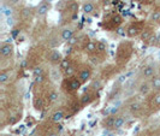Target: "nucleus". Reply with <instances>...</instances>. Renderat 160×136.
Here are the masks:
<instances>
[{
  "instance_id": "23",
  "label": "nucleus",
  "mask_w": 160,
  "mask_h": 136,
  "mask_svg": "<svg viewBox=\"0 0 160 136\" xmlns=\"http://www.w3.org/2000/svg\"><path fill=\"white\" fill-rule=\"evenodd\" d=\"M60 66H62V69L63 70H66L68 68H70L71 66V62H70V59L69 58H65L62 60V63H60Z\"/></svg>"
},
{
  "instance_id": "38",
  "label": "nucleus",
  "mask_w": 160,
  "mask_h": 136,
  "mask_svg": "<svg viewBox=\"0 0 160 136\" xmlns=\"http://www.w3.org/2000/svg\"><path fill=\"white\" fill-rule=\"evenodd\" d=\"M34 136H36V135H34Z\"/></svg>"
},
{
  "instance_id": "5",
  "label": "nucleus",
  "mask_w": 160,
  "mask_h": 136,
  "mask_svg": "<svg viewBox=\"0 0 160 136\" xmlns=\"http://www.w3.org/2000/svg\"><path fill=\"white\" fill-rule=\"evenodd\" d=\"M151 89H152V84H151V82H142L141 84H140V87H138V92H140V94L141 95H148L149 94V92H151Z\"/></svg>"
},
{
  "instance_id": "18",
  "label": "nucleus",
  "mask_w": 160,
  "mask_h": 136,
  "mask_svg": "<svg viewBox=\"0 0 160 136\" xmlns=\"http://www.w3.org/2000/svg\"><path fill=\"white\" fill-rule=\"evenodd\" d=\"M114 119H116V117H113L112 114L108 116L104 122L105 127H106V128H113V125H114Z\"/></svg>"
},
{
  "instance_id": "13",
  "label": "nucleus",
  "mask_w": 160,
  "mask_h": 136,
  "mask_svg": "<svg viewBox=\"0 0 160 136\" xmlns=\"http://www.w3.org/2000/svg\"><path fill=\"white\" fill-rule=\"evenodd\" d=\"M153 38V32L152 29H143V32L141 33V40L142 41H149Z\"/></svg>"
},
{
  "instance_id": "31",
  "label": "nucleus",
  "mask_w": 160,
  "mask_h": 136,
  "mask_svg": "<svg viewBox=\"0 0 160 136\" xmlns=\"http://www.w3.org/2000/svg\"><path fill=\"white\" fill-rule=\"evenodd\" d=\"M42 72H43L42 68H36V69L34 70V75H35V77H36V76H40V75H42Z\"/></svg>"
},
{
  "instance_id": "20",
  "label": "nucleus",
  "mask_w": 160,
  "mask_h": 136,
  "mask_svg": "<svg viewBox=\"0 0 160 136\" xmlns=\"http://www.w3.org/2000/svg\"><path fill=\"white\" fill-rule=\"evenodd\" d=\"M8 81H10V75L8 72L2 71L0 73V84H5V83H8Z\"/></svg>"
},
{
  "instance_id": "33",
  "label": "nucleus",
  "mask_w": 160,
  "mask_h": 136,
  "mask_svg": "<svg viewBox=\"0 0 160 136\" xmlns=\"http://www.w3.org/2000/svg\"><path fill=\"white\" fill-rule=\"evenodd\" d=\"M6 23H8V25H13V18H12V16L11 17H8V19H6Z\"/></svg>"
},
{
  "instance_id": "24",
  "label": "nucleus",
  "mask_w": 160,
  "mask_h": 136,
  "mask_svg": "<svg viewBox=\"0 0 160 136\" xmlns=\"http://www.w3.org/2000/svg\"><path fill=\"white\" fill-rule=\"evenodd\" d=\"M68 8H69V11H71V12H77V10H78V4L75 3V1H71V3L68 5Z\"/></svg>"
},
{
  "instance_id": "34",
  "label": "nucleus",
  "mask_w": 160,
  "mask_h": 136,
  "mask_svg": "<svg viewBox=\"0 0 160 136\" xmlns=\"http://www.w3.org/2000/svg\"><path fill=\"white\" fill-rule=\"evenodd\" d=\"M77 42V38H72V39H70V40L68 41V43L70 45V46H72V45H75Z\"/></svg>"
},
{
  "instance_id": "22",
  "label": "nucleus",
  "mask_w": 160,
  "mask_h": 136,
  "mask_svg": "<svg viewBox=\"0 0 160 136\" xmlns=\"http://www.w3.org/2000/svg\"><path fill=\"white\" fill-rule=\"evenodd\" d=\"M47 98H48V101H49V103H54V101H57V99H58V93L54 92V90H52V92L48 93Z\"/></svg>"
},
{
  "instance_id": "28",
  "label": "nucleus",
  "mask_w": 160,
  "mask_h": 136,
  "mask_svg": "<svg viewBox=\"0 0 160 136\" xmlns=\"http://www.w3.org/2000/svg\"><path fill=\"white\" fill-rule=\"evenodd\" d=\"M151 19L152 21H160V12L159 11H154L152 15H151Z\"/></svg>"
},
{
  "instance_id": "6",
  "label": "nucleus",
  "mask_w": 160,
  "mask_h": 136,
  "mask_svg": "<svg viewBox=\"0 0 160 136\" xmlns=\"http://www.w3.org/2000/svg\"><path fill=\"white\" fill-rule=\"evenodd\" d=\"M142 76L144 78H152L155 76V70H154V66L152 65H147L142 69Z\"/></svg>"
},
{
  "instance_id": "3",
  "label": "nucleus",
  "mask_w": 160,
  "mask_h": 136,
  "mask_svg": "<svg viewBox=\"0 0 160 136\" xmlns=\"http://www.w3.org/2000/svg\"><path fill=\"white\" fill-rule=\"evenodd\" d=\"M13 53V45L12 43H2L0 46V56L2 58H8Z\"/></svg>"
},
{
  "instance_id": "7",
  "label": "nucleus",
  "mask_w": 160,
  "mask_h": 136,
  "mask_svg": "<svg viewBox=\"0 0 160 136\" xmlns=\"http://www.w3.org/2000/svg\"><path fill=\"white\" fill-rule=\"evenodd\" d=\"M82 82L80 81V78H71L68 81V88L69 90H78L81 88Z\"/></svg>"
},
{
  "instance_id": "2",
  "label": "nucleus",
  "mask_w": 160,
  "mask_h": 136,
  "mask_svg": "<svg viewBox=\"0 0 160 136\" xmlns=\"http://www.w3.org/2000/svg\"><path fill=\"white\" fill-rule=\"evenodd\" d=\"M143 32V23L142 22H135V23L130 24L127 29V35L129 38H135L140 33Z\"/></svg>"
},
{
  "instance_id": "1",
  "label": "nucleus",
  "mask_w": 160,
  "mask_h": 136,
  "mask_svg": "<svg viewBox=\"0 0 160 136\" xmlns=\"http://www.w3.org/2000/svg\"><path fill=\"white\" fill-rule=\"evenodd\" d=\"M131 51H132V47L129 42L120 43L118 49H117V63L120 65L125 64L131 56Z\"/></svg>"
},
{
  "instance_id": "8",
  "label": "nucleus",
  "mask_w": 160,
  "mask_h": 136,
  "mask_svg": "<svg viewBox=\"0 0 160 136\" xmlns=\"http://www.w3.org/2000/svg\"><path fill=\"white\" fill-rule=\"evenodd\" d=\"M90 76H92V72H90V70H89V69H83V70H81L78 78H80V81L83 83V82H87V81L90 78Z\"/></svg>"
},
{
  "instance_id": "29",
  "label": "nucleus",
  "mask_w": 160,
  "mask_h": 136,
  "mask_svg": "<svg viewBox=\"0 0 160 136\" xmlns=\"http://www.w3.org/2000/svg\"><path fill=\"white\" fill-rule=\"evenodd\" d=\"M81 101H82V104H88L89 101H90V94H88V93L87 94H83Z\"/></svg>"
},
{
  "instance_id": "21",
  "label": "nucleus",
  "mask_w": 160,
  "mask_h": 136,
  "mask_svg": "<svg viewBox=\"0 0 160 136\" xmlns=\"http://www.w3.org/2000/svg\"><path fill=\"white\" fill-rule=\"evenodd\" d=\"M152 106L154 107H159L160 106V92H158V93H155L154 94V96H153L152 99Z\"/></svg>"
},
{
  "instance_id": "39",
  "label": "nucleus",
  "mask_w": 160,
  "mask_h": 136,
  "mask_svg": "<svg viewBox=\"0 0 160 136\" xmlns=\"http://www.w3.org/2000/svg\"><path fill=\"white\" fill-rule=\"evenodd\" d=\"M8 136H10V135H8Z\"/></svg>"
},
{
  "instance_id": "37",
  "label": "nucleus",
  "mask_w": 160,
  "mask_h": 136,
  "mask_svg": "<svg viewBox=\"0 0 160 136\" xmlns=\"http://www.w3.org/2000/svg\"><path fill=\"white\" fill-rule=\"evenodd\" d=\"M46 1H53V0H46Z\"/></svg>"
},
{
  "instance_id": "12",
  "label": "nucleus",
  "mask_w": 160,
  "mask_h": 136,
  "mask_svg": "<svg viewBox=\"0 0 160 136\" xmlns=\"http://www.w3.org/2000/svg\"><path fill=\"white\" fill-rule=\"evenodd\" d=\"M72 38H73V30L70 29V28H65L64 30L62 32V39L64 41H69Z\"/></svg>"
},
{
  "instance_id": "9",
  "label": "nucleus",
  "mask_w": 160,
  "mask_h": 136,
  "mask_svg": "<svg viewBox=\"0 0 160 136\" xmlns=\"http://www.w3.org/2000/svg\"><path fill=\"white\" fill-rule=\"evenodd\" d=\"M84 49H86V52L87 53H94L95 51H98V42H94V41H88L87 42V45H86V47H84Z\"/></svg>"
},
{
  "instance_id": "4",
  "label": "nucleus",
  "mask_w": 160,
  "mask_h": 136,
  "mask_svg": "<svg viewBox=\"0 0 160 136\" xmlns=\"http://www.w3.org/2000/svg\"><path fill=\"white\" fill-rule=\"evenodd\" d=\"M49 10H51L49 3H47V1H41L40 4L38 5V8H36V13L39 16H45V15H47Z\"/></svg>"
},
{
  "instance_id": "32",
  "label": "nucleus",
  "mask_w": 160,
  "mask_h": 136,
  "mask_svg": "<svg viewBox=\"0 0 160 136\" xmlns=\"http://www.w3.org/2000/svg\"><path fill=\"white\" fill-rule=\"evenodd\" d=\"M43 81H45V76L43 75H40V76H36L35 77V82L36 83H42Z\"/></svg>"
},
{
  "instance_id": "11",
  "label": "nucleus",
  "mask_w": 160,
  "mask_h": 136,
  "mask_svg": "<svg viewBox=\"0 0 160 136\" xmlns=\"http://www.w3.org/2000/svg\"><path fill=\"white\" fill-rule=\"evenodd\" d=\"M129 110H130L131 113L137 114V113L142 110V107H141V104H140L138 101H134V103H131V104L129 105Z\"/></svg>"
},
{
  "instance_id": "35",
  "label": "nucleus",
  "mask_w": 160,
  "mask_h": 136,
  "mask_svg": "<svg viewBox=\"0 0 160 136\" xmlns=\"http://www.w3.org/2000/svg\"><path fill=\"white\" fill-rule=\"evenodd\" d=\"M47 136H59V135H58L57 133H54V131H53V133H49V134H48Z\"/></svg>"
},
{
  "instance_id": "14",
  "label": "nucleus",
  "mask_w": 160,
  "mask_h": 136,
  "mask_svg": "<svg viewBox=\"0 0 160 136\" xmlns=\"http://www.w3.org/2000/svg\"><path fill=\"white\" fill-rule=\"evenodd\" d=\"M151 84H152V88L155 90H160V76H154L151 78Z\"/></svg>"
},
{
  "instance_id": "15",
  "label": "nucleus",
  "mask_w": 160,
  "mask_h": 136,
  "mask_svg": "<svg viewBox=\"0 0 160 136\" xmlns=\"http://www.w3.org/2000/svg\"><path fill=\"white\" fill-rule=\"evenodd\" d=\"M124 123H125V119H124L122 116H118V117H116V119H114V125H113V128L120 129L124 125Z\"/></svg>"
},
{
  "instance_id": "30",
  "label": "nucleus",
  "mask_w": 160,
  "mask_h": 136,
  "mask_svg": "<svg viewBox=\"0 0 160 136\" xmlns=\"http://www.w3.org/2000/svg\"><path fill=\"white\" fill-rule=\"evenodd\" d=\"M98 51L99 52H105L106 51V45H105L104 42H98Z\"/></svg>"
},
{
  "instance_id": "10",
  "label": "nucleus",
  "mask_w": 160,
  "mask_h": 136,
  "mask_svg": "<svg viewBox=\"0 0 160 136\" xmlns=\"http://www.w3.org/2000/svg\"><path fill=\"white\" fill-rule=\"evenodd\" d=\"M49 59H51V62L53 63V64H60L62 63V56H60V53L58 52V51H53L52 53H51V57H49Z\"/></svg>"
},
{
  "instance_id": "26",
  "label": "nucleus",
  "mask_w": 160,
  "mask_h": 136,
  "mask_svg": "<svg viewBox=\"0 0 160 136\" xmlns=\"http://www.w3.org/2000/svg\"><path fill=\"white\" fill-rule=\"evenodd\" d=\"M30 16H32V8H24L22 12V17L24 19H28Z\"/></svg>"
},
{
  "instance_id": "19",
  "label": "nucleus",
  "mask_w": 160,
  "mask_h": 136,
  "mask_svg": "<svg viewBox=\"0 0 160 136\" xmlns=\"http://www.w3.org/2000/svg\"><path fill=\"white\" fill-rule=\"evenodd\" d=\"M64 113L63 111H56V112L53 113V116H52V119L54 120V122H60V120L64 118Z\"/></svg>"
},
{
  "instance_id": "36",
  "label": "nucleus",
  "mask_w": 160,
  "mask_h": 136,
  "mask_svg": "<svg viewBox=\"0 0 160 136\" xmlns=\"http://www.w3.org/2000/svg\"><path fill=\"white\" fill-rule=\"evenodd\" d=\"M10 1H11L12 4H18V3H19L21 0H10Z\"/></svg>"
},
{
  "instance_id": "25",
  "label": "nucleus",
  "mask_w": 160,
  "mask_h": 136,
  "mask_svg": "<svg viewBox=\"0 0 160 136\" xmlns=\"http://www.w3.org/2000/svg\"><path fill=\"white\" fill-rule=\"evenodd\" d=\"M75 71H76V69H75V68L71 65L70 68H68L66 70H64V75L66 76V77H71L72 75L75 73Z\"/></svg>"
},
{
  "instance_id": "16",
  "label": "nucleus",
  "mask_w": 160,
  "mask_h": 136,
  "mask_svg": "<svg viewBox=\"0 0 160 136\" xmlns=\"http://www.w3.org/2000/svg\"><path fill=\"white\" fill-rule=\"evenodd\" d=\"M83 11H84V13H92V12L94 11V4H93L92 1L84 3V5H83Z\"/></svg>"
},
{
  "instance_id": "17",
  "label": "nucleus",
  "mask_w": 160,
  "mask_h": 136,
  "mask_svg": "<svg viewBox=\"0 0 160 136\" xmlns=\"http://www.w3.org/2000/svg\"><path fill=\"white\" fill-rule=\"evenodd\" d=\"M1 12H2V15H5L6 17H11L12 13H13V10L10 8L8 5H2L1 6Z\"/></svg>"
},
{
  "instance_id": "27",
  "label": "nucleus",
  "mask_w": 160,
  "mask_h": 136,
  "mask_svg": "<svg viewBox=\"0 0 160 136\" xmlns=\"http://www.w3.org/2000/svg\"><path fill=\"white\" fill-rule=\"evenodd\" d=\"M35 107H36V110H42V107H43V100L41 98L35 100Z\"/></svg>"
}]
</instances>
